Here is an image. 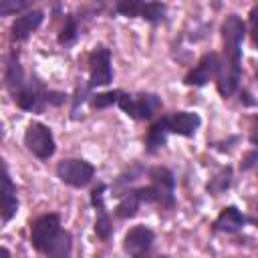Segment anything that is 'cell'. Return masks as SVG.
I'll return each mask as SVG.
<instances>
[{"instance_id":"ba28073f","label":"cell","mask_w":258,"mask_h":258,"mask_svg":"<svg viewBox=\"0 0 258 258\" xmlns=\"http://www.w3.org/2000/svg\"><path fill=\"white\" fill-rule=\"evenodd\" d=\"M24 147L40 161H48L56 151V139L48 125L30 121L24 129Z\"/></svg>"},{"instance_id":"4fadbf2b","label":"cell","mask_w":258,"mask_h":258,"mask_svg":"<svg viewBox=\"0 0 258 258\" xmlns=\"http://www.w3.org/2000/svg\"><path fill=\"white\" fill-rule=\"evenodd\" d=\"M153 242H155V232L145 224H137L127 230L123 238V252L129 258H143L151 252Z\"/></svg>"},{"instance_id":"ac0fdd59","label":"cell","mask_w":258,"mask_h":258,"mask_svg":"<svg viewBox=\"0 0 258 258\" xmlns=\"http://www.w3.org/2000/svg\"><path fill=\"white\" fill-rule=\"evenodd\" d=\"M145 173H147V167H145L143 163H139V161L131 163V165H129L125 171H121V173L115 177V181L111 183V196H113V198H121L125 191H129L131 187H135L137 179H141Z\"/></svg>"},{"instance_id":"5b68a950","label":"cell","mask_w":258,"mask_h":258,"mask_svg":"<svg viewBox=\"0 0 258 258\" xmlns=\"http://www.w3.org/2000/svg\"><path fill=\"white\" fill-rule=\"evenodd\" d=\"M147 185H135V194L143 204L157 206L161 210H173L177 206L175 200V175L165 165L147 167Z\"/></svg>"},{"instance_id":"603a6c76","label":"cell","mask_w":258,"mask_h":258,"mask_svg":"<svg viewBox=\"0 0 258 258\" xmlns=\"http://www.w3.org/2000/svg\"><path fill=\"white\" fill-rule=\"evenodd\" d=\"M256 161H258V151H256V147H252V149L244 155V159H242V163H240V169H242V171H250V169L256 167Z\"/></svg>"},{"instance_id":"9c48e42d","label":"cell","mask_w":258,"mask_h":258,"mask_svg":"<svg viewBox=\"0 0 258 258\" xmlns=\"http://www.w3.org/2000/svg\"><path fill=\"white\" fill-rule=\"evenodd\" d=\"M87 69H89V79H87V87L93 93V89L97 87H109L113 83V56H111V48L99 44L95 46L89 56H87Z\"/></svg>"},{"instance_id":"8fae6325","label":"cell","mask_w":258,"mask_h":258,"mask_svg":"<svg viewBox=\"0 0 258 258\" xmlns=\"http://www.w3.org/2000/svg\"><path fill=\"white\" fill-rule=\"evenodd\" d=\"M115 12L125 18H143L151 24H159L165 20L167 4L143 2V0H119V2H115Z\"/></svg>"},{"instance_id":"2e32d148","label":"cell","mask_w":258,"mask_h":258,"mask_svg":"<svg viewBox=\"0 0 258 258\" xmlns=\"http://www.w3.org/2000/svg\"><path fill=\"white\" fill-rule=\"evenodd\" d=\"M246 222L248 218L238 206H226L212 222V232L214 234H238L244 230Z\"/></svg>"},{"instance_id":"7402d4cb","label":"cell","mask_w":258,"mask_h":258,"mask_svg":"<svg viewBox=\"0 0 258 258\" xmlns=\"http://www.w3.org/2000/svg\"><path fill=\"white\" fill-rule=\"evenodd\" d=\"M32 8L30 0H0V16H18Z\"/></svg>"},{"instance_id":"7a4b0ae2","label":"cell","mask_w":258,"mask_h":258,"mask_svg":"<svg viewBox=\"0 0 258 258\" xmlns=\"http://www.w3.org/2000/svg\"><path fill=\"white\" fill-rule=\"evenodd\" d=\"M248 26L238 14L226 16L222 22V56L216 75V89L222 99H230L240 89L242 81V42L246 38Z\"/></svg>"},{"instance_id":"9a60e30c","label":"cell","mask_w":258,"mask_h":258,"mask_svg":"<svg viewBox=\"0 0 258 258\" xmlns=\"http://www.w3.org/2000/svg\"><path fill=\"white\" fill-rule=\"evenodd\" d=\"M44 20V12L42 10H36V8H30L22 14H18L10 26V38L12 42H26L30 38L32 32L38 30V26L42 24Z\"/></svg>"},{"instance_id":"3957f363","label":"cell","mask_w":258,"mask_h":258,"mask_svg":"<svg viewBox=\"0 0 258 258\" xmlns=\"http://www.w3.org/2000/svg\"><path fill=\"white\" fill-rule=\"evenodd\" d=\"M30 246L44 258L73 256V234L62 226L60 214L46 212L30 222Z\"/></svg>"},{"instance_id":"83f0119b","label":"cell","mask_w":258,"mask_h":258,"mask_svg":"<svg viewBox=\"0 0 258 258\" xmlns=\"http://www.w3.org/2000/svg\"><path fill=\"white\" fill-rule=\"evenodd\" d=\"M4 137V131H2V123H0V139Z\"/></svg>"},{"instance_id":"277c9868","label":"cell","mask_w":258,"mask_h":258,"mask_svg":"<svg viewBox=\"0 0 258 258\" xmlns=\"http://www.w3.org/2000/svg\"><path fill=\"white\" fill-rule=\"evenodd\" d=\"M202 127V117L196 111H173L157 117L147 133H145V151L149 155H155L161 147H165L169 135H179V137H196L198 129Z\"/></svg>"},{"instance_id":"52a82bcc","label":"cell","mask_w":258,"mask_h":258,"mask_svg":"<svg viewBox=\"0 0 258 258\" xmlns=\"http://www.w3.org/2000/svg\"><path fill=\"white\" fill-rule=\"evenodd\" d=\"M54 173L56 177L69 185V187H75V189H83V187H89L95 179V165L87 159H81V157H67V159H60L54 167Z\"/></svg>"},{"instance_id":"ffe728a7","label":"cell","mask_w":258,"mask_h":258,"mask_svg":"<svg viewBox=\"0 0 258 258\" xmlns=\"http://www.w3.org/2000/svg\"><path fill=\"white\" fill-rule=\"evenodd\" d=\"M232 179H234V171H232V165H222L206 183V191L210 196H222L224 191L230 189L232 185Z\"/></svg>"},{"instance_id":"cb8c5ba5","label":"cell","mask_w":258,"mask_h":258,"mask_svg":"<svg viewBox=\"0 0 258 258\" xmlns=\"http://www.w3.org/2000/svg\"><path fill=\"white\" fill-rule=\"evenodd\" d=\"M238 141H240V137H238V135H232V137H228L226 141H220V143H212V147H214V149H218V151H222V149H224V145H228V147H226V151H230V149H232V147H234Z\"/></svg>"},{"instance_id":"7c38bea8","label":"cell","mask_w":258,"mask_h":258,"mask_svg":"<svg viewBox=\"0 0 258 258\" xmlns=\"http://www.w3.org/2000/svg\"><path fill=\"white\" fill-rule=\"evenodd\" d=\"M220 69V54L216 50H208L200 56V60L185 73L183 77V85L187 87H206L210 81H216Z\"/></svg>"},{"instance_id":"d4e9b609","label":"cell","mask_w":258,"mask_h":258,"mask_svg":"<svg viewBox=\"0 0 258 258\" xmlns=\"http://www.w3.org/2000/svg\"><path fill=\"white\" fill-rule=\"evenodd\" d=\"M240 101H242L244 105H248V107H252V105L256 103V101L252 99V95H250L248 91H242V93H240Z\"/></svg>"},{"instance_id":"484cf974","label":"cell","mask_w":258,"mask_h":258,"mask_svg":"<svg viewBox=\"0 0 258 258\" xmlns=\"http://www.w3.org/2000/svg\"><path fill=\"white\" fill-rule=\"evenodd\" d=\"M0 258H10V250L4 248V246H0Z\"/></svg>"},{"instance_id":"4316f807","label":"cell","mask_w":258,"mask_h":258,"mask_svg":"<svg viewBox=\"0 0 258 258\" xmlns=\"http://www.w3.org/2000/svg\"><path fill=\"white\" fill-rule=\"evenodd\" d=\"M143 258H169L167 254H159V256H151V254H147V256H143Z\"/></svg>"},{"instance_id":"d6986e66","label":"cell","mask_w":258,"mask_h":258,"mask_svg":"<svg viewBox=\"0 0 258 258\" xmlns=\"http://www.w3.org/2000/svg\"><path fill=\"white\" fill-rule=\"evenodd\" d=\"M141 208V200L139 196L135 194V187H131L129 191H125L121 198H117V206L113 210V214L119 218V220H131L137 216Z\"/></svg>"},{"instance_id":"6da1fadb","label":"cell","mask_w":258,"mask_h":258,"mask_svg":"<svg viewBox=\"0 0 258 258\" xmlns=\"http://www.w3.org/2000/svg\"><path fill=\"white\" fill-rule=\"evenodd\" d=\"M4 87L18 109L34 115L44 113L48 107H60L71 101L67 93L46 87L38 75L26 73L16 48H12L4 60Z\"/></svg>"},{"instance_id":"8992f818","label":"cell","mask_w":258,"mask_h":258,"mask_svg":"<svg viewBox=\"0 0 258 258\" xmlns=\"http://www.w3.org/2000/svg\"><path fill=\"white\" fill-rule=\"evenodd\" d=\"M127 117L135 121H151L163 111V101L157 93H127L121 91L117 105Z\"/></svg>"},{"instance_id":"44dd1931","label":"cell","mask_w":258,"mask_h":258,"mask_svg":"<svg viewBox=\"0 0 258 258\" xmlns=\"http://www.w3.org/2000/svg\"><path fill=\"white\" fill-rule=\"evenodd\" d=\"M121 95V89H111V91H101V93H93L89 97V105L93 109H109L113 105H117Z\"/></svg>"},{"instance_id":"30bf717a","label":"cell","mask_w":258,"mask_h":258,"mask_svg":"<svg viewBox=\"0 0 258 258\" xmlns=\"http://www.w3.org/2000/svg\"><path fill=\"white\" fill-rule=\"evenodd\" d=\"M107 189L109 185L105 181H99L97 185L91 187V194H89V202L95 210V234L101 242H109L113 236V216L109 214L107 204H105Z\"/></svg>"},{"instance_id":"5bb4252c","label":"cell","mask_w":258,"mask_h":258,"mask_svg":"<svg viewBox=\"0 0 258 258\" xmlns=\"http://www.w3.org/2000/svg\"><path fill=\"white\" fill-rule=\"evenodd\" d=\"M2 161V159H0ZM18 214V189L4 163H0V222L6 224Z\"/></svg>"},{"instance_id":"e0dca14e","label":"cell","mask_w":258,"mask_h":258,"mask_svg":"<svg viewBox=\"0 0 258 258\" xmlns=\"http://www.w3.org/2000/svg\"><path fill=\"white\" fill-rule=\"evenodd\" d=\"M87 18H89V16H85V10L67 14V16H64V22H62V26H60V32H58V36H56L58 44L64 46V48H67V46H73V44L79 40V36H81V32H83V24H85Z\"/></svg>"}]
</instances>
